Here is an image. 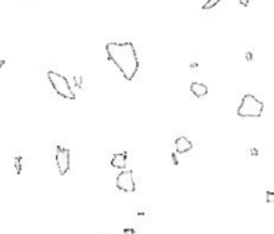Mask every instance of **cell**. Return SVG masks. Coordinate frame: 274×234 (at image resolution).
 <instances>
[{"mask_svg":"<svg viewBox=\"0 0 274 234\" xmlns=\"http://www.w3.org/2000/svg\"><path fill=\"white\" fill-rule=\"evenodd\" d=\"M250 152H251V154H254V155H258V151L255 150V148H251V150H250Z\"/></svg>","mask_w":274,"mask_h":234,"instance_id":"9a60e30c","label":"cell"},{"mask_svg":"<svg viewBox=\"0 0 274 234\" xmlns=\"http://www.w3.org/2000/svg\"><path fill=\"white\" fill-rule=\"evenodd\" d=\"M74 80H75V84L78 86L79 88L82 87V83H83V79H82V76H79V75H75L74 76Z\"/></svg>","mask_w":274,"mask_h":234,"instance_id":"8fae6325","label":"cell"},{"mask_svg":"<svg viewBox=\"0 0 274 234\" xmlns=\"http://www.w3.org/2000/svg\"><path fill=\"white\" fill-rule=\"evenodd\" d=\"M4 64H6V60H0V68H2Z\"/></svg>","mask_w":274,"mask_h":234,"instance_id":"ac0fdd59","label":"cell"},{"mask_svg":"<svg viewBox=\"0 0 274 234\" xmlns=\"http://www.w3.org/2000/svg\"><path fill=\"white\" fill-rule=\"evenodd\" d=\"M190 91L194 94L197 98H202V96L207 95L209 88H207V86H206V84H203V83L193 82V83L190 84Z\"/></svg>","mask_w":274,"mask_h":234,"instance_id":"52a82bcc","label":"cell"},{"mask_svg":"<svg viewBox=\"0 0 274 234\" xmlns=\"http://www.w3.org/2000/svg\"><path fill=\"white\" fill-rule=\"evenodd\" d=\"M116 187L124 193L135 191V181H134L132 170H124L116 177Z\"/></svg>","mask_w":274,"mask_h":234,"instance_id":"5b68a950","label":"cell"},{"mask_svg":"<svg viewBox=\"0 0 274 234\" xmlns=\"http://www.w3.org/2000/svg\"><path fill=\"white\" fill-rule=\"evenodd\" d=\"M246 58H248V60H251V59H253V55H251V52H248Z\"/></svg>","mask_w":274,"mask_h":234,"instance_id":"2e32d148","label":"cell"},{"mask_svg":"<svg viewBox=\"0 0 274 234\" xmlns=\"http://www.w3.org/2000/svg\"><path fill=\"white\" fill-rule=\"evenodd\" d=\"M124 234H135L134 229H124Z\"/></svg>","mask_w":274,"mask_h":234,"instance_id":"4fadbf2b","label":"cell"},{"mask_svg":"<svg viewBox=\"0 0 274 234\" xmlns=\"http://www.w3.org/2000/svg\"><path fill=\"white\" fill-rule=\"evenodd\" d=\"M239 3H241L244 7H248V6H249V0H239Z\"/></svg>","mask_w":274,"mask_h":234,"instance_id":"5bb4252c","label":"cell"},{"mask_svg":"<svg viewBox=\"0 0 274 234\" xmlns=\"http://www.w3.org/2000/svg\"><path fill=\"white\" fill-rule=\"evenodd\" d=\"M273 201H274V193L273 191H267L266 193V202H267V204H272Z\"/></svg>","mask_w":274,"mask_h":234,"instance_id":"7c38bea8","label":"cell"},{"mask_svg":"<svg viewBox=\"0 0 274 234\" xmlns=\"http://www.w3.org/2000/svg\"><path fill=\"white\" fill-rule=\"evenodd\" d=\"M171 157H173V161H174V163H175V165H178V161H177V157H175V154H173Z\"/></svg>","mask_w":274,"mask_h":234,"instance_id":"e0dca14e","label":"cell"},{"mask_svg":"<svg viewBox=\"0 0 274 234\" xmlns=\"http://www.w3.org/2000/svg\"><path fill=\"white\" fill-rule=\"evenodd\" d=\"M106 52L109 59L118 67L126 80H132L135 78L139 68V59L137 55V49L132 43H107Z\"/></svg>","mask_w":274,"mask_h":234,"instance_id":"6da1fadb","label":"cell"},{"mask_svg":"<svg viewBox=\"0 0 274 234\" xmlns=\"http://www.w3.org/2000/svg\"><path fill=\"white\" fill-rule=\"evenodd\" d=\"M126 162H127V155H126V152H119V154H115L112 157L111 166L115 169H124Z\"/></svg>","mask_w":274,"mask_h":234,"instance_id":"ba28073f","label":"cell"},{"mask_svg":"<svg viewBox=\"0 0 274 234\" xmlns=\"http://www.w3.org/2000/svg\"><path fill=\"white\" fill-rule=\"evenodd\" d=\"M47 78L50 80L52 88L55 90V92L59 96L64 98V99H70V101H74L76 98L75 92L71 90V86L67 80L66 76H63L60 74L55 73V71H48L47 73Z\"/></svg>","mask_w":274,"mask_h":234,"instance_id":"3957f363","label":"cell"},{"mask_svg":"<svg viewBox=\"0 0 274 234\" xmlns=\"http://www.w3.org/2000/svg\"><path fill=\"white\" fill-rule=\"evenodd\" d=\"M175 148H177V152H179V154H185V152L190 151L193 148V143L186 137H179L175 139Z\"/></svg>","mask_w":274,"mask_h":234,"instance_id":"8992f818","label":"cell"},{"mask_svg":"<svg viewBox=\"0 0 274 234\" xmlns=\"http://www.w3.org/2000/svg\"><path fill=\"white\" fill-rule=\"evenodd\" d=\"M219 2H221V0H207V2L202 6V10L206 11V10H210V8H214Z\"/></svg>","mask_w":274,"mask_h":234,"instance_id":"9c48e42d","label":"cell"},{"mask_svg":"<svg viewBox=\"0 0 274 234\" xmlns=\"http://www.w3.org/2000/svg\"><path fill=\"white\" fill-rule=\"evenodd\" d=\"M263 112V103L258 101L253 94H246L237 110V114L242 118H259Z\"/></svg>","mask_w":274,"mask_h":234,"instance_id":"7a4b0ae2","label":"cell"},{"mask_svg":"<svg viewBox=\"0 0 274 234\" xmlns=\"http://www.w3.org/2000/svg\"><path fill=\"white\" fill-rule=\"evenodd\" d=\"M55 159H56V166H58V170H59V174L66 175L67 173H68L70 166H71V151H70V148L58 146Z\"/></svg>","mask_w":274,"mask_h":234,"instance_id":"277c9868","label":"cell"},{"mask_svg":"<svg viewBox=\"0 0 274 234\" xmlns=\"http://www.w3.org/2000/svg\"><path fill=\"white\" fill-rule=\"evenodd\" d=\"M15 170L17 174L21 173V157H16L15 158Z\"/></svg>","mask_w":274,"mask_h":234,"instance_id":"30bf717a","label":"cell"}]
</instances>
